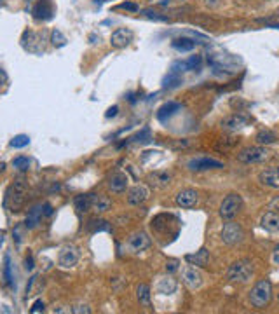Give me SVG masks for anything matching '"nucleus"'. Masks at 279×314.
<instances>
[{"label": "nucleus", "instance_id": "f257e3e1", "mask_svg": "<svg viewBox=\"0 0 279 314\" xmlns=\"http://www.w3.org/2000/svg\"><path fill=\"white\" fill-rule=\"evenodd\" d=\"M248 299L253 307L264 309L265 305H269L270 299H272V283H270L269 279H260V281L251 288Z\"/></svg>", "mask_w": 279, "mask_h": 314}, {"label": "nucleus", "instance_id": "f03ea898", "mask_svg": "<svg viewBox=\"0 0 279 314\" xmlns=\"http://www.w3.org/2000/svg\"><path fill=\"white\" fill-rule=\"evenodd\" d=\"M25 201H27V184L23 180H16L6 194V206L14 213L23 208Z\"/></svg>", "mask_w": 279, "mask_h": 314}, {"label": "nucleus", "instance_id": "7ed1b4c3", "mask_svg": "<svg viewBox=\"0 0 279 314\" xmlns=\"http://www.w3.org/2000/svg\"><path fill=\"white\" fill-rule=\"evenodd\" d=\"M230 283H248L253 276V264L249 260H238L229 267Z\"/></svg>", "mask_w": 279, "mask_h": 314}, {"label": "nucleus", "instance_id": "20e7f679", "mask_svg": "<svg viewBox=\"0 0 279 314\" xmlns=\"http://www.w3.org/2000/svg\"><path fill=\"white\" fill-rule=\"evenodd\" d=\"M241 208H243V197H241L239 194L232 192L222 201L218 213L223 220H232L241 211Z\"/></svg>", "mask_w": 279, "mask_h": 314}, {"label": "nucleus", "instance_id": "39448f33", "mask_svg": "<svg viewBox=\"0 0 279 314\" xmlns=\"http://www.w3.org/2000/svg\"><path fill=\"white\" fill-rule=\"evenodd\" d=\"M269 159V150L264 145L259 147H246L238 154V161L244 164H257V163H264Z\"/></svg>", "mask_w": 279, "mask_h": 314}, {"label": "nucleus", "instance_id": "423d86ee", "mask_svg": "<svg viewBox=\"0 0 279 314\" xmlns=\"http://www.w3.org/2000/svg\"><path fill=\"white\" fill-rule=\"evenodd\" d=\"M220 237H222V241L227 246H234V244H239L241 241L244 239V231L238 222L229 220V222L223 226L222 232H220Z\"/></svg>", "mask_w": 279, "mask_h": 314}, {"label": "nucleus", "instance_id": "0eeeda50", "mask_svg": "<svg viewBox=\"0 0 279 314\" xmlns=\"http://www.w3.org/2000/svg\"><path fill=\"white\" fill-rule=\"evenodd\" d=\"M187 168L190 171H210V169H222L223 163L213 157H194L187 163Z\"/></svg>", "mask_w": 279, "mask_h": 314}, {"label": "nucleus", "instance_id": "6e6552de", "mask_svg": "<svg viewBox=\"0 0 279 314\" xmlns=\"http://www.w3.org/2000/svg\"><path fill=\"white\" fill-rule=\"evenodd\" d=\"M77 262H79V250L75 248L74 244L63 246L60 255H58V264H60V267H63V269H70V267H74Z\"/></svg>", "mask_w": 279, "mask_h": 314}, {"label": "nucleus", "instance_id": "1a4fd4ad", "mask_svg": "<svg viewBox=\"0 0 279 314\" xmlns=\"http://www.w3.org/2000/svg\"><path fill=\"white\" fill-rule=\"evenodd\" d=\"M150 244H152V241H150L149 234L143 232V231L134 232V234H131L129 239H128V246H129V250L133 253L145 252L147 248H150Z\"/></svg>", "mask_w": 279, "mask_h": 314}, {"label": "nucleus", "instance_id": "9d476101", "mask_svg": "<svg viewBox=\"0 0 279 314\" xmlns=\"http://www.w3.org/2000/svg\"><path fill=\"white\" fill-rule=\"evenodd\" d=\"M181 281L185 283V286H187L189 290H197V288H201L202 285V276L196 267H185V269L181 271Z\"/></svg>", "mask_w": 279, "mask_h": 314}, {"label": "nucleus", "instance_id": "9b49d317", "mask_svg": "<svg viewBox=\"0 0 279 314\" xmlns=\"http://www.w3.org/2000/svg\"><path fill=\"white\" fill-rule=\"evenodd\" d=\"M259 182L262 185L270 187V189H279V166H270L260 171Z\"/></svg>", "mask_w": 279, "mask_h": 314}, {"label": "nucleus", "instance_id": "f8f14e48", "mask_svg": "<svg viewBox=\"0 0 279 314\" xmlns=\"http://www.w3.org/2000/svg\"><path fill=\"white\" fill-rule=\"evenodd\" d=\"M149 196H150V192L145 185H134V187H131L128 192V203L131 206H140L149 199Z\"/></svg>", "mask_w": 279, "mask_h": 314}, {"label": "nucleus", "instance_id": "ddd939ff", "mask_svg": "<svg viewBox=\"0 0 279 314\" xmlns=\"http://www.w3.org/2000/svg\"><path fill=\"white\" fill-rule=\"evenodd\" d=\"M33 16L37 19H42V21H49L51 18L54 16V6L51 0H39L33 7Z\"/></svg>", "mask_w": 279, "mask_h": 314}, {"label": "nucleus", "instance_id": "4468645a", "mask_svg": "<svg viewBox=\"0 0 279 314\" xmlns=\"http://www.w3.org/2000/svg\"><path fill=\"white\" fill-rule=\"evenodd\" d=\"M131 40H133V32L128 28H117L110 37V44L113 48H126L131 44Z\"/></svg>", "mask_w": 279, "mask_h": 314}, {"label": "nucleus", "instance_id": "2eb2a0df", "mask_svg": "<svg viewBox=\"0 0 279 314\" xmlns=\"http://www.w3.org/2000/svg\"><path fill=\"white\" fill-rule=\"evenodd\" d=\"M246 124H248V117L241 116V114H234V116H229L222 121V128L229 131V133H236V131L243 129Z\"/></svg>", "mask_w": 279, "mask_h": 314}, {"label": "nucleus", "instance_id": "dca6fc26", "mask_svg": "<svg viewBox=\"0 0 279 314\" xmlns=\"http://www.w3.org/2000/svg\"><path fill=\"white\" fill-rule=\"evenodd\" d=\"M197 192L196 190H192V189H183V190H180L178 194H176V197H175V201H176V205H178L180 208H194L197 205Z\"/></svg>", "mask_w": 279, "mask_h": 314}, {"label": "nucleus", "instance_id": "f3484780", "mask_svg": "<svg viewBox=\"0 0 279 314\" xmlns=\"http://www.w3.org/2000/svg\"><path fill=\"white\" fill-rule=\"evenodd\" d=\"M128 182H129V178L126 173H113L112 176H110V180H108V187H110V190L112 192H124L126 190V187H128Z\"/></svg>", "mask_w": 279, "mask_h": 314}, {"label": "nucleus", "instance_id": "a211bd4d", "mask_svg": "<svg viewBox=\"0 0 279 314\" xmlns=\"http://www.w3.org/2000/svg\"><path fill=\"white\" fill-rule=\"evenodd\" d=\"M262 227L269 232H279V211H267L260 220Z\"/></svg>", "mask_w": 279, "mask_h": 314}, {"label": "nucleus", "instance_id": "6ab92c4d", "mask_svg": "<svg viewBox=\"0 0 279 314\" xmlns=\"http://www.w3.org/2000/svg\"><path fill=\"white\" fill-rule=\"evenodd\" d=\"M110 206H112L110 197L103 196V194H91V208L96 213H105L110 210Z\"/></svg>", "mask_w": 279, "mask_h": 314}, {"label": "nucleus", "instance_id": "aec40b11", "mask_svg": "<svg viewBox=\"0 0 279 314\" xmlns=\"http://www.w3.org/2000/svg\"><path fill=\"white\" fill-rule=\"evenodd\" d=\"M42 216H44V210H42V205H35L30 211H28L27 220H25V226H27L28 229H35V227H39Z\"/></svg>", "mask_w": 279, "mask_h": 314}, {"label": "nucleus", "instance_id": "412c9836", "mask_svg": "<svg viewBox=\"0 0 279 314\" xmlns=\"http://www.w3.org/2000/svg\"><path fill=\"white\" fill-rule=\"evenodd\" d=\"M185 260H187L190 265L206 267V265H208V262H210V253H208V250H206V248H201L199 252L185 257Z\"/></svg>", "mask_w": 279, "mask_h": 314}, {"label": "nucleus", "instance_id": "4be33fe9", "mask_svg": "<svg viewBox=\"0 0 279 314\" xmlns=\"http://www.w3.org/2000/svg\"><path fill=\"white\" fill-rule=\"evenodd\" d=\"M181 108V105L180 103H175V101H168L166 105H162V107L159 108V112H157V119L160 122H166L168 119L175 116L176 112Z\"/></svg>", "mask_w": 279, "mask_h": 314}, {"label": "nucleus", "instance_id": "5701e85b", "mask_svg": "<svg viewBox=\"0 0 279 314\" xmlns=\"http://www.w3.org/2000/svg\"><path fill=\"white\" fill-rule=\"evenodd\" d=\"M157 291L162 295H171L176 291V281L171 278V276H166V278H160L159 283H157Z\"/></svg>", "mask_w": 279, "mask_h": 314}, {"label": "nucleus", "instance_id": "b1692460", "mask_svg": "<svg viewBox=\"0 0 279 314\" xmlns=\"http://www.w3.org/2000/svg\"><path fill=\"white\" fill-rule=\"evenodd\" d=\"M75 210L79 213H86L87 210L91 208V194H82V196H77L74 199Z\"/></svg>", "mask_w": 279, "mask_h": 314}, {"label": "nucleus", "instance_id": "393cba45", "mask_svg": "<svg viewBox=\"0 0 279 314\" xmlns=\"http://www.w3.org/2000/svg\"><path fill=\"white\" fill-rule=\"evenodd\" d=\"M255 140H257V143H259V145H270V143L276 142L277 137L272 133V131H269V129H262V131H259V133H257Z\"/></svg>", "mask_w": 279, "mask_h": 314}, {"label": "nucleus", "instance_id": "a878e982", "mask_svg": "<svg viewBox=\"0 0 279 314\" xmlns=\"http://www.w3.org/2000/svg\"><path fill=\"white\" fill-rule=\"evenodd\" d=\"M136 297L140 300V304H143L145 307H150V286L142 283L138 288H136Z\"/></svg>", "mask_w": 279, "mask_h": 314}, {"label": "nucleus", "instance_id": "bb28decb", "mask_svg": "<svg viewBox=\"0 0 279 314\" xmlns=\"http://www.w3.org/2000/svg\"><path fill=\"white\" fill-rule=\"evenodd\" d=\"M173 48L176 51H181V53H187V51H192L196 48V42L192 39H185V37H181V39H175L173 40Z\"/></svg>", "mask_w": 279, "mask_h": 314}, {"label": "nucleus", "instance_id": "cd10ccee", "mask_svg": "<svg viewBox=\"0 0 279 314\" xmlns=\"http://www.w3.org/2000/svg\"><path fill=\"white\" fill-rule=\"evenodd\" d=\"M150 180H152V184L157 185V187H166V185H170L171 175L170 173H164V171H157V173H152Z\"/></svg>", "mask_w": 279, "mask_h": 314}, {"label": "nucleus", "instance_id": "c85d7f7f", "mask_svg": "<svg viewBox=\"0 0 279 314\" xmlns=\"http://www.w3.org/2000/svg\"><path fill=\"white\" fill-rule=\"evenodd\" d=\"M30 164H32V161L28 159L27 155H18L12 159V168L19 169V171H27V169L30 168Z\"/></svg>", "mask_w": 279, "mask_h": 314}, {"label": "nucleus", "instance_id": "c756f323", "mask_svg": "<svg viewBox=\"0 0 279 314\" xmlns=\"http://www.w3.org/2000/svg\"><path fill=\"white\" fill-rule=\"evenodd\" d=\"M4 278H6V283L11 288L14 286V276H12V267H11V258L6 257V265H4Z\"/></svg>", "mask_w": 279, "mask_h": 314}, {"label": "nucleus", "instance_id": "7c9ffc66", "mask_svg": "<svg viewBox=\"0 0 279 314\" xmlns=\"http://www.w3.org/2000/svg\"><path fill=\"white\" fill-rule=\"evenodd\" d=\"M87 229H89L91 232H100V231H108V222H105V220H91L89 223H87Z\"/></svg>", "mask_w": 279, "mask_h": 314}, {"label": "nucleus", "instance_id": "2f4dec72", "mask_svg": "<svg viewBox=\"0 0 279 314\" xmlns=\"http://www.w3.org/2000/svg\"><path fill=\"white\" fill-rule=\"evenodd\" d=\"M28 143H30V138H28L27 134H18V137H14L11 140L12 148H23V147H27Z\"/></svg>", "mask_w": 279, "mask_h": 314}, {"label": "nucleus", "instance_id": "473e14b6", "mask_svg": "<svg viewBox=\"0 0 279 314\" xmlns=\"http://www.w3.org/2000/svg\"><path fill=\"white\" fill-rule=\"evenodd\" d=\"M51 42H53L56 48H63V46L66 44V37L63 35L60 30H54V32L51 33Z\"/></svg>", "mask_w": 279, "mask_h": 314}, {"label": "nucleus", "instance_id": "72a5a7b5", "mask_svg": "<svg viewBox=\"0 0 279 314\" xmlns=\"http://www.w3.org/2000/svg\"><path fill=\"white\" fill-rule=\"evenodd\" d=\"M178 84H181V77L180 74H173V72H170V75H168L166 79H164V87H176Z\"/></svg>", "mask_w": 279, "mask_h": 314}, {"label": "nucleus", "instance_id": "f704fd0d", "mask_svg": "<svg viewBox=\"0 0 279 314\" xmlns=\"http://www.w3.org/2000/svg\"><path fill=\"white\" fill-rule=\"evenodd\" d=\"M131 140H133V142H140V143L149 142V140H150V129H149V128L142 129V131H140V133L136 134V137H133Z\"/></svg>", "mask_w": 279, "mask_h": 314}, {"label": "nucleus", "instance_id": "c9c22d12", "mask_svg": "<svg viewBox=\"0 0 279 314\" xmlns=\"http://www.w3.org/2000/svg\"><path fill=\"white\" fill-rule=\"evenodd\" d=\"M72 312H75V314H89L91 312V307L87 304H75L74 307H72Z\"/></svg>", "mask_w": 279, "mask_h": 314}, {"label": "nucleus", "instance_id": "e433bc0d", "mask_svg": "<svg viewBox=\"0 0 279 314\" xmlns=\"http://www.w3.org/2000/svg\"><path fill=\"white\" fill-rule=\"evenodd\" d=\"M44 307H45V304L42 302V300H37V302L33 304V307L30 309V312H32V314H37V312H44Z\"/></svg>", "mask_w": 279, "mask_h": 314}, {"label": "nucleus", "instance_id": "4c0bfd02", "mask_svg": "<svg viewBox=\"0 0 279 314\" xmlns=\"http://www.w3.org/2000/svg\"><path fill=\"white\" fill-rule=\"evenodd\" d=\"M176 269H178V262H176V260H170L166 264V271H168V273H175Z\"/></svg>", "mask_w": 279, "mask_h": 314}, {"label": "nucleus", "instance_id": "58836bf2", "mask_svg": "<svg viewBox=\"0 0 279 314\" xmlns=\"http://www.w3.org/2000/svg\"><path fill=\"white\" fill-rule=\"evenodd\" d=\"M269 210H272V211H279V196H277V197H274L272 201L269 203Z\"/></svg>", "mask_w": 279, "mask_h": 314}, {"label": "nucleus", "instance_id": "ea45409f", "mask_svg": "<svg viewBox=\"0 0 279 314\" xmlns=\"http://www.w3.org/2000/svg\"><path fill=\"white\" fill-rule=\"evenodd\" d=\"M119 7H122V9H128V11H138V6H136V4H131V2L121 4Z\"/></svg>", "mask_w": 279, "mask_h": 314}, {"label": "nucleus", "instance_id": "a19ab883", "mask_svg": "<svg viewBox=\"0 0 279 314\" xmlns=\"http://www.w3.org/2000/svg\"><path fill=\"white\" fill-rule=\"evenodd\" d=\"M117 112H119V107H112V108H108L107 110V114H105V117L110 119V117H115L117 116Z\"/></svg>", "mask_w": 279, "mask_h": 314}, {"label": "nucleus", "instance_id": "79ce46f5", "mask_svg": "<svg viewBox=\"0 0 279 314\" xmlns=\"http://www.w3.org/2000/svg\"><path fill=\"white\" fill-rule=\"evenodd\" d=\"M42 210H44V215H45V216L53 215V206H51L49 203H44V205H42Z\"/></svg>", "mask_w": 279, "mask_h": 314}, {"label": "nucleus", "instance_id": "37998d69", "mask_svg": "<svg viewBox=\"0 0 279 314\" xmlns=\"http://www.w3.org/2000/svg\"><path fill=\"white\" fill-rule=\"evenodd\" d=\"M33 257H27V260H25V269L27 271H32L33 269Z\"/></svg>", "mask_w": 279, "mask_h": 314}, {"label": "nucleus", "instance_id": "c03bdc74", "mask_svg": "<svg viewBox=\"0 0 279 314\" xmlns=\"http://www.w3.org/2000/svg\"><path fill=\"white\" fill-rule=\"evenodd\" d=\"M220 2H222V0H204V4L208 7H217V6H220Z\"/></svg>", "mask_w": 279, "mask_h": 314}, {"label": "nucleus", "instance_id": "a18cd8bd", "mask_svg": "<svg viewBox=\"0 0 279 314\" xmlns=\"http://www.w3.org/2000/svg\"><path fill=\"white\" fill-rule=\"evenodd\" d=\"M2 169H4V164H0V171H2Z\"/></svg>", "mask_w": 279, "mask_h": 314}, {"label": "nucleus", "instance_id": "49530a36", "mask_svg": "<svg viewBox=\"0 0 279 314\" xmlns=\"http://www.w3.org/2000/svg\"><path fill=\"white\" fill-rule=\"evenodd\" d=\"M277 300H279V294H277Z\"/></svg>", "mask_w": 279, "mask_h": 314}, {"label": "nucleus", "instance_id": "de8ad7c7", "mask_svg": "<svg viewBox=\"0 0 279 314\" xmlns=\"http://www.w3.org/2000/svg\"><path fill=\"white\" fill-rule=\"evenodd\" d=\"M0 2H2V0H0Z\"/></svg>", "mask_w": 279, "mask_h": 314}]
</instances>
